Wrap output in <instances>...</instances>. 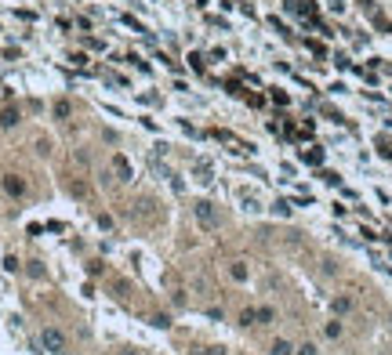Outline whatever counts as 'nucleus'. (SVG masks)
I'll return each mask as SVG.
<instances>
[{
  "mask_svg": "<svg viewBox=\"0 0 392 355\" xmlns=\"http://www.w3.org/2000/svg\"><path fill=\"white\" fill-rule=\"evenodd\" d=\"M196 221H200V225H207V228L218 225V210H214V203H207V200L196 203Z\"/></svg>",
  "mask_w": 392,
  "mask_h": 355,
  "instance_id": "1",
  "label": "nucleus"
},
{
  "mask_svg": "<svg viewBox=\"0 0 392 355\" xmlns=\"http://www.w3.org/2000/svg\"><path fill=\"white\" fill-rule=\"evenodd\" d=\"M40 341H44L48 352H65V337H62V330H55V326H48V330L40 333Z\"/></svg>",
  "mask_w": 392,
  "mask_h": 355,
  "instance_id": "2",
  "label": "nucleus"
},
{
  "mask_svg": "<svg viewBox=\"0 0 392 355\" xmlns=\"http://www.w3.org/2000/svg\"><path fill=\"white\" fill-rule=\"evenodd\" d=\"M4 192L7 196H22L26 192V181H22V178H15V174H7L4 178Z\"/></svg>",
  "mask_w": 392,
  "mask_h": 355,
  "instance_id": "3",
  "label": "nucleus"
},
{
  "mask_svg": "<svg viewBox=\"0 0 392 355\" xmlns=\"http://www.w3.org/2000/svg\"><path fill=\"white\" fill-rule=\"evenodd\" d=\"M18 124V109H4L0 113V127H15Z\"/></svg>",
  "mask_w": 392,
  "mask_h": 355,
  "instance_id": "4",
  "label": "nucleus"
},
{
  "mask_svg": "<svg viewBox=\"0 0 392 355\" xmlns=\"http://www.w3.org/2000/svg\"><path fill=\"white\" fill-rule=\"evenodd\" d=\"M113 167H116L120 181H127V178H131V167H127V160H124V156H116V160H113Z\"/></svg>",
  "mask_w": 392,
  "mask_h": 355,
  "instance_id": "5",
  "label": "nucleus"
},
{
  "mask_svg": "<svg viewBox=\"0 0 392 355\" xmlns=\"http://www.w3.org/2000/svg\"><path fill=\"white\" fill-rule=\"evenodd\" d=\"M69 113H73L69 101H55V116H58V120H69Z\"/></svg>",
  "mask_w": 392,
  "mask_h": 355,
  "instance_id": "6",
  "label": "nucleus"
},
{
  "mask_svg": "<svg viewBox=\"0 0 392 355\" xmlns=\"http://www.w3.org/2000/svg\"><path fill=\"white\" fill-rule=\"evenodd\" d=\"M349 308H352V297H338V301H334V312L338 315H345Z\"/></svg>",
  "mask_w": 392,
  "mask_h": 355,
  "instance_id": "7",
  "label": "nucleus"
},
{
  "mask_svg": "<svg viewBox=\"0 0 392 355\" xmlns=\"http://www.w3.org/2000/svg\"><path fill=\"white\" fill-rule=\"evenodd\" d=\"M273 355H294V348H291L287 341H276V344H273Z\"/></svg>",
  "mask_w": 392,
  "mask_h": 355,
  "instance_id": "8",
  "label": "nucleus"
},
{
  "mask_svg": "<svg viewBox=\"0 0 392 355\" xmlns=\"http://www.w3.org/2000/svg\"><path fill=\"white\" fill-rule=\"evenodd\" d=\"M302 160H305V163H320L323 152H320V149H309V152H302Z\"/></svg>",
  "mask_w": 392,
  "mask_h": 355,
  "instance_id": "9",
  "label": "nucleus"
},
{
  "mask_svg": "<svg viewBox=\"0 0 392 355\" xmlns=\"http://www.w3.org/2000/svg\"><path fill=\"white\" fill-rule=\"evenodd\" d=\"M273 315H276L273 308H258V323H273Z\"/></svg>",
  "mask_w": 392,
  "mask_h": 355,
  "instance_id": "10",
  "label": "nucleus"
},
{
  "mask_svg": "<svg viewBox=\"0 0 392 355\" xmlns=\"http://www.w3.org/2000/svg\"><path fill=\"white\" fill-rule=\"evenodd\" d=\"M374 25H378V29H381V33H389V29H392V22H389V18H381V15L374 18Z\"/></svg>",
  "mask_w": 392,
  "mask_h": 355,
  "instance_id": "11",
  "label": "nucleus"
},
{
  "mask_svg": "<svg viewBox=\"0 0 392 355\" xmlns=\"http://www.w3.org/2000/svg\"><path fill=\"white\" fill-rule=\"evenodd\" d=\"M258 319V312H251V308H247V312L244 315H240V323H244V326H251V323H254Z\"/></svg>",
  "mask_w": 392,
  "mask_h": 355,
  "instance_id": "12",
  "label": "nucleus"
},
{
  "mask_svg": "<svg viewBox=\"0 0 392 355\" xmlns=\"http://www.w3.org/2000/svg\"><path fill=\"white\" fill-rule=\"evenodd\" d=\"M232 279H247V268L244 265H232Z\"/></svg>",
  "mask_w": 392,
  "mask_h": 355,
  "instance_id": "13",
  "label": "nucleus"
},
{
  "mask_svg": "<svg viewBox=\"0 0 392 355\" xmlns=\"http://www.w3.org/2000/svg\"><path fill=\"white\" fill-rule=\"evenodd\" d=\"M298 355H320V352H316V344H302V348H298Z\"/></svg>",
  "mask_w": 392,
  "mask_h": 355,
  "instance_id": "14",
  "label": "nucleus"
},
{
  "mask_svg": "<svg viewBox=\"0 0 392 355\" xmlns=\"http://www.w3.org/2000/svg\"><path fill=\"white\" fill-rule=\"evenodd\" d=\"M200 355H225V348H218V344H211V348H203Z\"/></svg>",
  "mask_w": 392,
  "mask_h": 355,
  "instance_id": "15",
  "label": "nucleus"
},
{
  "mask_svg": "<svg viewBox=\"0 0 392 355\" xmlns=\"http://www.w3.org/2000/svg\"><path fill=\"white\" fill-rule=\"evenodd\" d=\"M120 355H135V352H120Z\"/></svg>",
  "mask_w": 392,
  "mask_h": 355,
  "instance_id": "16",
  "label": "nucleus"
}]
</instances>
